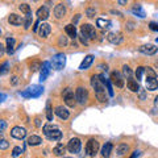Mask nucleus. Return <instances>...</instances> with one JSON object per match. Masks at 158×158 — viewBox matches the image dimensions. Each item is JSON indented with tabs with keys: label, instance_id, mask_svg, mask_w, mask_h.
Wrapping results in <instances>:
<instances>
[{
	"label": "nucleus",
	"instance_id": "obj_1",
	"mask_svg": "<svg viewBox=\"0 0 158 158\" xmlns=\"http://www.w3.org/2000/svg\"><path fill=\"white\" fill-rule=\"evenodd\" d=\"M104 83H103L100 81V78L99 77H95L94 75L91 78V86L95 88V94H96V98H98V100L100 102V103H104L107 102V96H106V90H104Z\"/></svg>",
	"mask_w": 158,
	"mask_h": 158
},
{
	"label": "nucleus",
	"instance_id": "obj_2",
	"mask_svg": "<svg viewBox=\"0 0 158 158\" xmlns=\"http://www.w3.org/2000/svg\"><path fill=\"white\" fill-rule=\"evenodd\" d=\"M44 135H45L50 141H59L62 138V132L59 131V128L53 125V124H46L42 128Z\"/></svg>",
	"mask_w": 158,
	"mask_h": 158
},
{
	"label": "nucleus",
	"instance_id": "obj_3",
	"mask_svg": "<svg viewBox=\"0 0 158 158\" xmlns=\"http://www.w3.org/2000/svg\"><path fill=\"white\" fill-rule=\"evenodd\" d=\"M66 65V56L63 53H59L56 54L52 59V67L54 70H62L63 67Z\"/></svg>",
	"mask_w": 158,
	"mask_h": 158
},
{
	"label": "nucleus",
	"instance_id": "obj_4",
	"mask_svg": "<svg viewBox=\"0 0 158 158\" xmlns=\"http://www.w3.org/2000/svg\"><path fill=\"white\" fill-rule=\"evenodd\" d=\"M81 34L83 37H86L87 40H95V37H96L95 28L90 25V24H83L81 27Z\"/></svg>",
	"mask_w": 158,
	"mask_h": 158
},
{
	"label": "nucleus",
	"instance_id": "obj_5",
	"mask_svg": "<svg viewBox=\"0 0 158 158\" xmlns=\"http://www.w3.org/2000/svg\"><path fill=\"white\" fill-rule=\"evenodd\" d=\"M86 152L87 154L90 157H95L99 152V142L98 140L95 138H91V140H88V142L86 144Z\"/></svg>",
	"mask_w": 158,
	"mask_h": 158
},
{
	"label": "nucleus",
	"instance_id": "obj_6",
	"mask_svg": "<svg viewBox=\"0 0 158 158\" xmlns=\"http://www.w3.org/2000/svg\"><path fill=\"white\" fill-rule=\"evenodd\" d=\"M42 92H44V88L41 86H32L25 92H21V95L24 98H38Z\"/></svg>",
	"mask_w": 158,
	"mask_h": 158
},
{
	"label": "nucleus",
	"instance_id": "obj_7",
	"mask_svg": "<svg viewBox=\"0 0 158 158\" xmlns=\"http://www.w3.org/2000/svg\"><path fill=\"white\" fill-rule=\"evenodd\" d=\"M63 100H65L67 107H74L77 104V96L74 95L71 88H66V90L63 91Z\"/></svg>",
	"mask_w": 158,
	"mask_h": 158
},
{
	"label": "nucleus",
	"instance_id": "obj_8",
	"mask_svg": "<svg viewBox=\"0 0 158 158\" xmlns=\"http://www.w3.org/2000/svg\"><path fill=\"white\" fill-rule=\"evenodd\" d=\"M75 96H77V102L79 103V104L85 106L87 103V100H88V91L83 87H78L77 91H75Z\"/></svg>",
	"mask_w": 158,
	"mask_h": 158
},
{
	"label": "nucleus",
	"instance_id": "obj_9",
	"mask_svg": "<svg viewBox=\"0 0 158 158\" xmlns=\"http://www.w3.org/2000/svg\"><path fill=\"white\" fill-rule=\"evenodd\" d=\"M81 148H82V142L77 137L71 138V140L69 141V144H67V150L70 152V153H74V154L81 152Z\"/></svg>",
	"mask_w": 158,
	"mask_h": 158
},
{
	"label": "nucleus",
	"instance_id": "obj_10",
	"mask_svg": "<svg viewBox=\"0 0 158 158\" xmlns=\"http://www.w3.org/2000/svg\"><path fill=\"white\" fill-rule=\"evenodd\" d=\"M111 82L118 88H123L124 87V77L121 75L118 71H113L111 73Z\"/></svg>",
	"mask_w": 158,
	"mask_h": 158
},
{
	"label": "nucleus",
	"instance_id": "obj_11",
	"mask_svg": "<svg viewBox=\"0 0 158 158\" xmlns=\"http://www.w3.org/2000/svg\"><path fill=\"white\" fill-rule=\"evenodd\" d=\"M11 136L13 138H17V140H23V138H25V136H27V131H25V128L15 127L11 131Z\"/></svg>",
	"mask_w": 158,
	"mask_h": 158
},
{
	"label": "nucleus",
	"instance_id": "obj_12",
	"mask_svg": "<svg viewBox=\"0 0 158 158\" xmlns=\"http://www.w3.org/2000/svg\"><path fill=\"white\" fill-rule=\"evenodd\" d=\"M50 32H52V28L46 23H42L38 28V34H40V37H42V38H46L49 34H50Z\"/></svg>",
	"mask_w": 158,
	"mask_h": 158
},
{
	"label": "nucleus",
	"instance_id": "obj_13",
	"mask_svg": "<svg viewBox=\"0 0 158 158\" xmlns=\"http://www.w3.org/2000/svg\"><path fill=\"white\" fill-rule=\"evenodd\" d=\"M107 40L110 41L111 44H113V45H118V44H121L123 42V36L120 33H110L107 36Z\"/></svg>",
	"mask_w": 158,
	"mask_h": 158
},
{
	"label": "nucleus",
	"instance_id": "obj_14",
	"mask_svg": "<svg viewBox=\"0 0 158 158\" xmlns=\"http://www.w3.org/2000/svg\"><path fill=\"white\" fill-rule=\"evenodd\" d=\"M49 74H50V63H49V62H44L42 67H41V75H40V81L44 82L49 77Z\"/></svg>",
	"mask_w": 158,
	"mask_h": 158
},
{
	"label": "nucleus",
	"instance_id": "obj_15",
	"mask_svg": "<svg viewBox=\"0 0 158 158\" xmlns=\"http://www.w3.org/2000/svg\"><path fill=\"white\" fill-rule=\"evenodd\" d=\"M8 21H9V24H12V25L19 27V25H21V24L24 23V20H23V17H21V16H19V15L12 13V15H9Z\"/></svg>",
	"mask_w": 158,
	"mask_h": 158
},
{
	"label": "nucleus",
	"instance_id": "obj_16",
	"mask_svg": "<svg viewBox=\"0 0 158 158\" xmlns=\"http://www.w3.org/2000/svg\"><path fill=\"white\" fill-rule=\"evenodd\" d=\"M94 62V56H91V54H88V56L85 57V59L82 61L81 66H79V70H86V69H88Z\"/></svg>",
	"mask_w": 158,
	"mask_h": 158
},
{
	"label": "nucleus",
	"instance_id": "obj_17",
	"mask_svg": "<svg viewBox=\"0 0 158 158\" xmlns=\"http://www.w3.org/2000/svg\"><path fill=\"white\" fill-rule=\"evenodd\" d=\"M56 115L61 118V120H67L69 116H70V112L63 107H57L56 108Z\"/></svg>",
	"mask_w": 158,
	"mask_h": 158
},
{
	"label": "nucleus",
	"instance_id": "obj_18",
	"mask_svg": "<svg viewBox=\"0 0 158 158\" xmlns=\"http://www.w3.org/2000/svg\"><path fill=\"white\" fill-rule=\"evenodd\" d=\"M66 13V7L65 4H58V6H56V8H54V16H56L57 19H62L63 16H65Z\"/></svg>",
	"mask_w": 158,
	"mask_h": 158
},
{
	"label": "nucleus",
	"instance_id": "obj_19",
	"mask_svg": "<svg viewBox=\"0 0 158 158\" xmlns=\"http://www.w3.org/2000/svg\"><path fill=\"white\" fill-rule=\"evenodd\" d=\"M140 52L144 53V54H148V56H153V54L157 52V48L154 45H150V44H148V45H142L140 48Z\"/></svg>",
	"mask_w": 158,
	"mask_h": 158
},
{
	"label": "nucleus",
	"instance_id": "obj_20",
	"mask_svg": "<svg viewBox=\"0 0 158 158\" xmlns=\"http://www.w3.org/2000/svg\"><path fill=\"white\" fill-rule=\"evenodd\" d=\"M146 88L149 91H156L158 88V81L157 78H146Z\"/></svg>",
	"mask_w": 158,
	"mask_h": 158
},
{
	"label": "nucleus",
	"instance_id": "obj_21",
	"mask_svg": "<svg viewBox=\"0 0 158 158\" xmlns=\"http://www.w3.org/2000/svg\"><path fill=\"white\" fill-rule=\"evenodd\" d=\"M127 86H128V88H129V90H131L132 92H138V91H140V86H138V81H135V79H132V78L128 79Z\"/></svg>",
	"mask_w": 158,
	"mask_h": 158
},
{
	"label": "nucleus",
	"instance_id": "obj_22",
	"mask_svg": "<svg viewBox=\"0 0 158 158\" xmlns=\"http://www.w3.org/2000/svg\"><path fill=\"white\" fill-rule=\"evenodd\" d=\"M37 17L40 20H46L49 17V8L48 7H41L37 9Z\"/></svg>",
	"mask_w": 158,
	"mask_h": 158
},
{
	"label": "nucleus",
	"instance_id": "obj_23",
	"mask_svg": "<svg viewBox=\"0 0 158 158\" xmlns=\"http://www.w3.org/2000/svg\"><path fill=\"white\" fill-rule=\"evenodd\" d=\"M66 149L67 148L63 145V144H57L56 146H54V149H53V153L56 156H58V157H62L63 154H65V152H66Z\"/></svg>",
	"mask_w": 158,
	"mask_h": 158
},
{
	"label": "nucleus",
	"instance_id": "obj_24",
	"mask_svg": "<svg viewBox=\"0 0 158 158\" xmlns=\"http://www.w3.org/2000/svg\"><path fill=\"white\" fill-rule=\"evenodd\" d=\"M65 32L67 33V36L71 37L73 40L77 37V28H75V25H74V24H69V25H66Z\"/></svg>",
	"mask_w": 158,
	"mask_h": 158
},
{
	"label": "nucleus",
	"instance_id": "obj_25",
	"mask_svg": "<svg viewBox=\"0 0 158 158\" xmlns=\"http://www.w3.org/2000/svg\"><path fill=\"white\" fill-rule=\"evenodd\" d=\"M112 149H113V145L111 144V142H107V144L103 146V149H102V156L104 157V158H108V157L111 156Z\"/></svg>",
	"mask_w": 158,
	"mask_h": 158
},
{
	"label": "nucleus",
	"instance_id": "obj_26",
	"mask_svg": "<svg viewBox=\"0 0 158 158\" xmlns=\"http://www.w3.org/2000/svg\"><path fill=\"white\" fill-rule=\"evenodd\" d=\"M132 12L137 15L138 17H141V19H144L145 17V12H144V9H142V7L140 6V4H135L132 8Z\"/></svg>",
	"mask_w": 158,
	"mask_h": 158
},
{
	"label": "nucleus",
	"instance_id": "obj_27",
	"mask_svg": "<svg viewBox=\"0 0 158 158\" xmlns=\"http://www.w3.org/2000/svg\"><path fill=\"white\" fill-rule=\"evenodd\" d=\"M27 142H28V145H31V146H36V145L41 144L42 140H41V137H38V136H31Z\"/></svg>",
	"mask_w": 158,
	"mask_h": 158
},
{
	"label": "nucleus",
	"instance_id": "obj_28",
	"mask_svg": "<svg viewBox=\"0 0 158 158\" xmlns=\"http://www.w3.org/2000/svg\"><path fill=\"white\" fill-rule=\"evenodd\" d=\"M96 25L99 28H103V29H107V28H111V21L110 20H104V19H98L96 20Z\"/></svg>",
	"mask_w": 158,
	"mask_h": 158
},
{
	"label": "nucleus",
	"instance_id": "obj_29",
	"mask_svg": "<svg viewBox=\"0 0 158 158\" xmlns=\"http://www.w3.org/2000/svg\"><path fill=\"white\" fill-rule=\"evenodd\" d=\"M128 150H129V146H128L127 144H120L117 146V149H116L117 156H124Z\"/></svg>",
	"mask_w": 158,
	"mask_h": 158
},
{
	"label": "nucleus",
	"instance_id": "obj_30",
	"mask_svg": "<svg viewBox=\"0 0 158 158\" xmlns=\"http://www.w3.org/2000/svg\"><path fill=\"white\" fill-rule=\"evenodd\" d=\"M13 45H15V38L8 37V38H7V52H8L9 54L13 53Z\"/></svg>",
	"mask_w": 158,
	"mask_h": 158
},
{
	"label": "nucleus",
	"instance_id": "obj_31",
	"mask_svg": "<svg viewBox=\"0 0 158 158\" xmlns=\"http://www.w3.org/2000/svg\"><path fill=\"white\" fill-rule=\"evenodd\" d=\"M19 9L21 11V13H25L27 16L28 15H31V7H29L28 4H25V3L21 4V6H19Z\"/></svg>",
	"mask_w": 158,
	"mask_h": 158
},
{
	"label": "nucleus",
	"instance_id": "obj_32",
	"mask_svg": "<svg viewBox=\"0 0 158 158\" xmlns=\"http://www.w3.org/2000/svg\"><path fill=\"white\" fill-rule=\"evenodd\" d=\"M41 67H42V63L40 62V61H33L31 63V70L32 71H37L38 69H41Z\"/></svg>",
	"mask_w": 158,
	"mask_h": 158
},
{
	"label": "nucleus",
	"instance_id": "obj_33",
	"mask_svg": "<svg viewBox=\"0 0 158 158\" xmlns=\"http://www.w3.org/2000/svg\"><path fill=\"white\" fill-rule=\"evenodd\" d=\"M123 74H124V77H127V79L132 78V70L129 69V66H127V65L123 66Z\"/></svg>",
	"mask_w": 158,
	"mask_h": 158
},
{
	"label": "nucleus",
	"instance_id": "obj_34",
	"mask_svg": "<svg viewBox=\"0 0 158 158\" xmlns=\"http://www.w3.org/2000/svg\"><path fill=\"white\" fill-rule=\"evenodd\" d=\"M145 74H146V78H157V74L156 71L150 67H146L145 69Z\"/></svg>",
	"mask_w": 158,
	"mask_h": 158
},
{
	"label": "nucleus",
	"instance_id": "obj_35",
	"mask_svg": "<svg viewBox=\"0 0 158 158\" xmlns=\"http://www.w3.org/2000/svg\"><path fill=\"white\" fill-rule=\"evenodd\" d=\"M145 71V67H137V70H136V78H137V81H141V78H142V74H144Z\"/></svg>",
	"mask_w": 158,
	"mask_h": 158
},
{
	"label": "nucleus",
	"instance_id": "obj_36",
	"mask_svg": "<svg viewBox=\"0 0 158 158\" xmlns=\"http://www.w3.org/2000/svg\"><path fill=\"white\" fill-rule=\"evenodd\" d=\"M21 153H23L21 148H20V146H15L13 150H12V157H13V158H17L20 154H21Z\"/></svg>",
	"mask_w": 158,
	"mask_h": 158
},
{
	"label": "nucleus",
	"instance_id": "obj_37",
	"mask_svg": "<svg viewBox=\"0 0 158 158\" xmlns=\"http://www.w3.org/2000/svg\"><path fill=\"white\" fill-rule=\"evenodd\" d=\"M46 117L49 121H53V111L50 108V104H48V107H46Z\"/></svg>",
	"mask_w": 158,
	"mask_h": 158
},
{
	"label": "nucleus",
	"instance_id": "obj_38",
	"mask_svg": "<svg viewBox=\"0 0 158 158\" xmlns=\"http://www.w3.org/2000/svg\"><path fill=\"white\" fill-rule=\"evenodd\" d=\"M31 25H32V16H31V15H28L27 20H25V27H24V28L29 29V28H31Z\"/></svg>",
	"mask_w": 158,
	"mask_h": 158
},
{
	"label": "nucleus",
	"instance_id": "obj_39",
	"mask_svg": "<svg viewBox=\"0 0 158 158\" xmlns=\"http://www.w3.org/2000/svg\"><path fill=\"white\" fill-rule=\"evenodd\" d=\"M104 85L107 86V91H108V94H110V96H113V90H112V86H111L110 81H106Z\"/></svg>",
	"mask_w": 158,
	"mask_h": 158
},
{
	"label": "nucleus",
	"instance_id": "obj_40",
	"mask_svg": "<svg viewBox=\"0 0 158 158\" xmlns=\"http://www.w3.org/2000/svg\"><path fill=\"white\" fill-rule=\"evenodd\" d=\"M8 146H9L8 141H7V140H2V142H0V149H2V150H6Z\"/></svg>",
	"mask_w": 158,
	"mask_h": 158
},
{
	"label": "nucleus",
	"instance_id": "obj_41",
	"mask_svg": "<svg viewBox=\"0 0 158 158\" xmlns=\"http://www.w3.org/2000/svg\"><path fill=\"white\" fill-rule=\"evenodd\" d=\"M8 66H9V63H8V62H4V63H3L2 70H0V73H2V75H4V74L7 73V70H8Z\"/></svg>",
	"mask_w": 158,
	"mask_h": 158
},
{
	"label": "nucleus",
	"instance_id": "obj_42",
	"mask_svg": "<svg viewBox=\"0 0 158 158\" xmlns=\"http://www.w3.org/2000/svg\"><path fill=\"white\" fill-rule=\"evenodd\" d=\"M86 13H87V17H94V16H95V9H94V8H88Z\"/></svg>",
	"mask_w": 158,
	"mask_h": 158
},
{
	"label": "nucleus",
	"instance_id": "obj_43",
	"mask_svg": "<svg viewBox=\"0 0 158 158\" xmlns=\"http://www.w3.org/2000/svg\"><path fill=\"white\" fill-rule=\"evenodd\" d=\"M59 45H61V46H66L67 45V37H61V38H59Z\"/></svg>",
	"mask_w": 158,
	"mask_h": 158
},
{
	"label": "nucleus",
	"instance_id": "obj_44",
	"mask_svg": "<svg viewBox=\"0 0 158 158\" xmlns=\"http://www.w3.org/2000/svg\"><path fill=\"white\" fill-rule=\"evenodd\" d=\"M149 28L152 29V31L158 32V24H157V23H153V21H152V23L149 24Z\"/></svg>",
	"mask_w": 158,
	"mask_h": 158
},
{
	"label": "nucleus",
	"instance_id": "obj_45",
	"mask_svg": "<svg viewBox=\"0 0 158 158\" xmlns=\"http://www.w3.org/2000/svg\"><path fill=\"white\" fill-rule=\"evenodd\" d=\"M6 128H7L6 121L2 120V121H0V132H4V131H6Z\"/></svg>",
	"mask_w": 158,
	"mask_h": 158
},
{
	"label": "nucleus",
	"instance_id": "obj_46",
	"mask_svg": "<svg viewBox=\"0 0 158 158\" xmlns=\"http://www.w3.org/2000/svg\"><path fill=\"white\" fill-rule=\"evenodd\" d=\"M140 154H141V152H140V150H136V152H133V154L131 156V158H137Z\"/></svg>",
	"mask_w": 158,
	"mask_h": 158
},
{
	"label": "nucleus",
	"instance_id": "obj_47",
	"mask_svg": "<svg viewBox=\"0 0 158 158\" xmlns=\"http://www.w3.org/2000/svg\"><path fill=\"white\" fill-rule=\"evenodd\" d=\"M79 19H81V15H77V16L73 19V24H74V25H75V24L79 21Z\"/></svg>",
	"mask_w": 158,
	"mask_h": 158
},
{
	"label": "nucleus",
	"instance_id": "obj_48",
	"mask_svg": "<svg viewBox=\"0 0 158 158\" xmlns=\"http://www.w3.org/2000/svg\"><path fill=\"white\" fill-rule=\"evenodd\" d=\"M81 42H82V44H85V45H87V44H88V40H87L86 37H83L82 34H81Z\"/></svg>",
	"mask_w": 158,
	"mask_h": 158
},
{
	"label": "nucleus",
	"instance_id": "obj_49",
	"mask_svg": "<svg viewBox=\"0 0 158 158\" xmlns=\"http://www.w3.org/2000/svg\"><path fill=\"white\" fill-rule=\"evenodd\" d=\"M11 83L15 86V85H17V77H12V81H11Z\"/></svg>",
	"mask_w": 158,
	"mask_h": 158
},
{
	"label": "nucleus",
	"instance_id": "obj_50",
	"mask_svg": "<svg viewBox=\"0 0 158 158\" xmlns=\"http://www.w3.org/2000/svg\"><path fill=\"white\" fill-rule=\"evenodd\" d=\"M117 2H118V4H120V6H125L128 0H117Z\"/></svg>",
	"mask_w": 158,
	"mask_h": 158
},
{
	"label": "nucleus",
	"instance_id": "obj_51",
	"mask_svg": "<svg viewBox=\"0 0 158 158\" xmlns=\"http://www.w3.org/2000/svg\"><path fill=\"white\" fill-rule=\"evenodd\" d=\"M34 123H36V125H37V127H41V120H40L38 117L36 118V121H34Z\"/></svg>",
	"mask_w": 158,
	"mask_h": 158
},
{
	"label": "nucleus",
	"instance_id": "obj_52",
	"mask_svg": "<svg viewBox=\"0 0 158 158\" xmlns=\"http://www.w3.org/2000/svg\"><path fill=\"white\" fill-rule=\"evenodd\" d=\"M154 107L158 108V96H156V99H154Z\"/></svg>",
	"mask_w": 158,
	"mask_h": 158
},
{
	"label": "nucleus",
	"instance_id": "obj_53",
	"mask_svg": "<svg viewBox=\"0 0 158 158\" xmlns=\"http://www.w3.org/2000/svg\"><path fill=\"white\" fill-rule=\"evenodd\" d=\"M3 53H4V46L0 45V54H3Z\"/></svg>",
	"mask_w": 158,
	"mask_h": 158
},
{
	"label": "nucleus",
	"instance_id": "obj_54",
	"mask_svg": "<svg viewBox=\"0 0 158 158\" xmlns=\"http://www.w3.org/2000/svg\"><path fill=\"white\" fill-rule=\"evenodd\" d=\"M156 41H157V42H158V37H157V40H156Z\"/></svg>",
	"mask_w": 158,
	"mask_h": 158
},
{
	"label": "nucleus",
	"instance_id": "obj_55",
	"mask_svg": "<svg viewBox=\"0 0 158 158\" xmlns=\"http://www.w3.org/2000/svg\"><path fill=\"white\" fill-rule=\"evenodd\" d=\"M62 158H63V157H62Z\"/></svg>",
	"mask_w": 158,
	"mask_h": 158
}]
</instances>
